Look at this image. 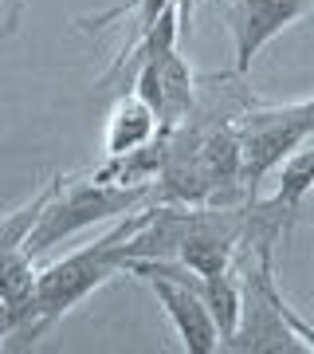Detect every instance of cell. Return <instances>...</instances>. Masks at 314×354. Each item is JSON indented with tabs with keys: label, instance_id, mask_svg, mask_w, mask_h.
I'll use <instances>...</instances> for the list:
<instances>
[{
	"label": "cell",
	"instance_id": "7",
	"mask_svg": "<svg viewBox=\"0 0 314 354\" xmlns=\"http://www.w3.org/2000/svg\"><path fill=\"white\" fill-rule=\"evenodd\" d=\"M24 4L28 0H0V44L12 36L20 28V16H24Z\"/></svg>",
	"mask_w": 314,
	"mask_h": 354
},
{
	"label": "cell",
	"instance_id": "5",
	"mask_svg": "<svg viewBox=\"0 0 314 354\" xmlns=\"http://www.w3.org/2000/svg\"><path fill=\"white\" fill-rule=\"evenodd\" d=\"M314 8V0H224V24L236 48V75H248L264 44Z\"/></svg>",
	"mask_w": 314,
	"mask_h": 354
},
{
	"label": "cell",
	"instance_id": "4",
	"mask_svg": "<svg viewBox=\"0 0 314 354\" xmlns=\"http://www.w3.org/2000/svg\"><path fill=\"white\" fill-rule=\"evenodd\" d=\"M126 276L141 279L165 307L188 354L220 351V327L201 295V276L181 260H126Z\"/></svg>",
	"mask_w": 314,
	"mask_h": 354
},
{
	"label": "cell",
	"instance_id": "6",
	"mask_svg": "<svg viewBox=\"0 0 314 354\" xmlns=\"http://www.w3.org/2000/svg\"><path fill=\"white\" fill-rule=\"evenodd\" d=\"M157 134H161V122H157L153 106L141 99V95L126 91L122 99L114 102L110 118H106V138H102V150H106V158H126V153L141 150L146 142H153Z\"/></svg>",
	"mask_w": 314,
	"mask_h": 354
},
{
	"label": "cell",
	"instance_id": "2",
	"mask_svg": "<svg viewBox=\"0 0 314 354\" xmlns=\"http://www.w3.org/2000/svg\"><path fill=\"white\" fill-rule=\"evenodd\" d=\"M141 201H153V185L150 181H75V177H63L59 189L51 193V201L43 205L36 228L28 232L24 252L36 260L39 252H48L51 244L75 236L83 228L99 225V221H110V216H126L141 209Z\"/></svg>",
	"mask_w": 314,
	"mask_h": 354
},
{
	"label": "cell",
	"instance_id": "1",
	"mask_svg": "<svg viewBox=\"0 0 314 354\" xmlns=\"http://www.w3.org/2000/svg\"><path fill=\"white\" fill-rule=\"evenodd\" d=\"M153 209H157V201H153L150 209L126 213L106 236H99L95 244H83L79 252L63 256V260L43 268L36 276V291H32V299H28V307H24V319H20V327H16V335H12V339H20L16 346H32V342H36L39 335H48L71 307L83 304L95 288H102L106 279L126 272V260H130L126 244H130V236L153 216Z\"/></svg>",
	"mask_w": 314,
	"mask_h": 354
},
{
	"label": "cell",
	"instance_id": "8",
	"mask_svg": "<svg viewBox=\"0 0 314 354\" xmlns=\"http://www.w3.org/2000/svg\"><path fill=\"white\" fill-rule=\"evenodd\" d=\"M177 16H181V36H185L188 28H193V8H197V0H173Z\"/></svg>",
	"mask_w": 314,
	"mask_h": 354
},
{
	"label": "cell",
	"instance_id": "3",
	"mask_svg": "<svg viewBox=\"0 0 314 354\" xmlns=\"http://www.w3.org/2000/svg\"><path fill=\"white\" fill-rule=\"evenodd\" d=\"M236 134L244 153V193L248 201H255L264 181L283 165V158H291L306 138H314V99L271 106L248 95L236 111Z\"/></svg>",
	"mask_w": 314,
	"mask_h": 354
}]
</instances>
